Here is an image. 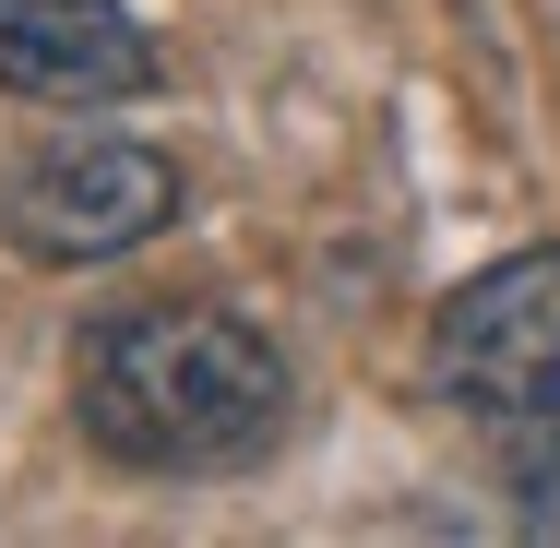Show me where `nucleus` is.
<instances>
[{"instance_id":"f257e3e1","label":"nucleus","mask_w":560,"mask_h":548,"mask_svg":"<svg viewBox=\"0 0 560 548\" xmlns=\"http://www.w3.org/2000/svg\"><path fill=\"white\" fill-rule=\"evenodd\" d=\"M72 418L131 477H226L287 430V358L215 299H131L72 346Z\"/></svg>"},{"instance_id":"f03ea898","label":"nucleus","mask_w":560,"mask_h":548,"mask_svg":"<svg viewBox=\"0 0 560 548\" xmlns=\"http://www.w3.org/2000/svg\"><path fill=\"white\" fill-rule=\"evenodd\" d=\"M430 394L501 441L525 525H560V250H501L430 311Z\"/></svg>"},{"instance_id":"7ed1b4c3","label":"nucleus","mask_w":560,"mask_h":548,"mask_svg":"<svg viewBox=\"0 0 560 548\" xmlns=\"http://www.w3.org/2000/svg\"><path fill=\"white\" fill-rule=\"evenodd\" d=\"M179 203H191L179 155L119 143V131H84V143H48V155H24V167L0 179V238H12L24 263H119V250H143L155 226H179Z\"/></svg>"},{"instance_id":"20e7f679","label":"nucleus","mask_w":560,"mask_h":548,"mask_svg":"<svg viewBox=\"0 0 560 548\" xmlns=\"http://www.w3.org/2000/svg\"><path fill=\"white\" fill-rule=\"evenodd\" d=\"M155 84V36L119 0H0V96L24 108H119Z\"/></svg>"}]
</instances>
